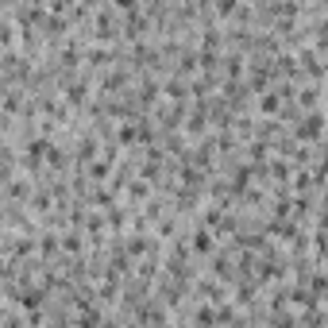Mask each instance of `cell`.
<instances>
[{"instance_id":"6da1fadb","label":"cell","mask_w":328,"mask_h":328,"mask_svg":"<svg viewBox=\"0 0 328 328\" xmlns=\"http://www.w3.org/2000/svg\"><path fill=\"white\" fill-rule=\"evenodd\" d=\"M193 247H197V251H209V247H212V236H209V232H197V236H193Z\"/></svg>"},{"instance_id":"7a4b0ae2","label":"cell","mask_w":328,"mask_h":328,"mask_svg":"<svg viewBox=\"0 0 328 328\" xmlns=\"http://www.w3.org/2000/svg\"><path fill=\"white\" fill-rule=\"evenodd\" d=\"M97 321H101V313H97V309H89V305H85V313H81V328H93V325H97Z\"/></svg>"}]
</instances>
